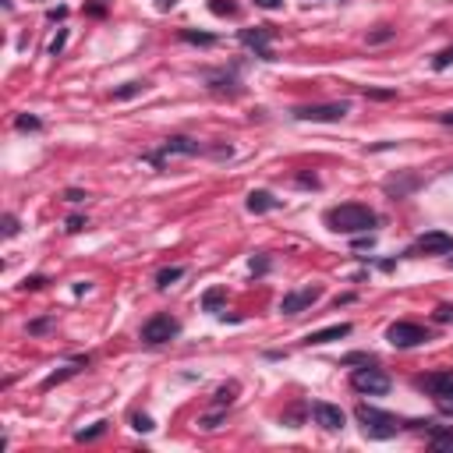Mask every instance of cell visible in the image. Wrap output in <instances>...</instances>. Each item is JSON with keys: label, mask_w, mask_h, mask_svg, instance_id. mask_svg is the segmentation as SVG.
I'll return each instance as SVG.
<instances>
[{"label": "cell", "mask_w": 453, "mask_h": 453, "mask_svg": "<svg viewBox=\"0 0 453 453\" xmlns=\"http://www.w3.org/2000/svg\"><path fill=\"white\" fill-rule=\"evenodd\" d=\"M270 39H273V29L270 25H255V29H241V43L248 46V50H255V57L259 61H276L270 50Z\"/></svg>", "instance_id": "obj_8"}, {"label": "cell", "mask_w": 453, "mask_h": 453, "mask_svg": "<svg viewBox=\"0 0 453 453\" xmlns=\"http://www.w3.org/2000/svg\"><path fill=\"white\" fill-rule=\"evenodd\" d=\"M181 39L184 43H198V46H213V43H216V36H209V32H195V29H181Z\"/></svg>", "instance_id": "obj_19"}, {"label": "cell", "mask_w": 453, "mask_h": 453, "mask_svg": "<svg viewBox=\"0 0 453 453\" xmlns=\"http://www.w3.org/2000/svg\"><path fill=\"white\" fill-rule=\"evenodd\" d=\"M198 153H202V146H198L195 138L174 135V138H167V142L160 146V153H153L149 160H153V163H163V156H198Z\"/></svg>", "instance_id": "obj_9"}, {"label": "cell", "mask_w": 453, "mask_h": 453, "mask_svg": "<svg viewBox=\"0 0 453 453\" xmlns=\"http://www.w3.org/2000/svg\"><path fill=\"white\" fill-rule=\"evenodd\" d=\"M234 397H238V382H230V386H223V390L216 393V411H223V407H230V404H234Z\"/></svg>", "instance_id": "obj_20"}, {"label": "cell", "mask_w": 453, "mask_h": 453, "mask_svg": "<svg viewBox=\"0 0 453 453\" xmlns=\"http://www.w3.org/2000/svg\"><path fill=\"white\" fill-rule=\"evenodd\" d=\"M14 128H18V131H39L43 121H39V117H29V113H18V117H14Z\"/></svg>", "instance_id": "obj_21"}, {"label": "cell", "mask_w": 453, "mask_h": 453, "mask_svg": "<svg viewBox=\"0 0 453 453\" xmlns=\"http://www.w3.org/2000/svg\"><path fill=\"white\" fill-rule=\"evenodd\" d=\"M436 322H453V305H439L436 308Z\"/></svg>", "instance_id": "obj_32"}, {"label": "cell", "mask_w": 453, "mask_h": 453, "mask_svg": "<svg viewBox=\"0 0 453 453\" xmlns=\"http://www.w3.org/2000/svg\"><path fill=\"white\" fill-rule=\"evenodd\" d=\"M64 198H68V202H82V198H89V195H86L82 188H68V191H64Z\"/></svg>", "instance_id": "obj_36"}, {"label": "cell", "mask_w": 453, "mask_h": 453, "mask_svg": "<svg viewBox=\"0 0 453 453\" xmlns=\"http://www.w3.org/2000/svg\"><path fill=\"white\" fill-rule=\"evenodd\" d=\"M326 227L337 234H365L368 227H375V213L362 202H344L326 213Z\"/></svg>", "instance_id": "obj_1"}, {"label": "cell", "mask_w": 453, "mask_h": 453, "mask_svg": "<svg viewBox=\"0 0 453 453\" xmlns=\"http://www.w3.org/2000/svg\"><path fill=\"white\" fill-rule=\"evenodd\" d=\"M131 425L138 429V432H153L156 425H153V418L149 414H131Z\"/></svg>", "instance_id": "obj_26"}, {"label": "cell", "mask_w": 453, "mask_h": 453, "mask_svg": "<svg viewBox=\"0 0 453 453\" xmlns=\"http://www.w3.org/2000/svg\"><path fill=\"white\" fill-rule=\"evenodd\" d=\"M39 287H46V276H25L21 280V290H39Z\"/></svg>", "instance_id": "obj_27"}, {"label": "cell", "mask_w": 453, "mask_h": 453, "mask_svg": "<svg viewBox=\"0 0 453 453\" xmlns=\"http://www.w3.org/2000/svg\"><path fill=\"white\" fill-rule=\"evenodd\" d=\"M344 365H375V358H372V355H347Z\"/></svg>", "instance_id": "obj_34"}, {"label": "cell", "mask_w": 453, "mask_h": 453, "mask_svg": "<svg viewBox=\"0 0 453 453\" xmlns=\"http://www.w3.org/2000/svg\"><path fill=\"white\" fill-rule=\"evenodd\" d=\"M252 273H255V276L270 273V255H259V259H252Z\"/></svg>", "instance_id": "obj_28"}, {"label": "cell", "mask_w": 453, "mask_h": 453, "mask_svg": "<svg viewBox=\"0 0 453 453\" xmlns=\"http://www.w3.org/2000/svg\"><path fill=\"white\" fill-rule=\"evenodd\" d=\"M82 365H89V358H78V362L64 365V368H57V372H50V375L43 379V390H54V386H61L64 379H71V375H78V372H82Z\"/></svg>", "instance_id": "obj_14"}, {"label": "cell", "mask_w": 453, "mask_h": 453, "mask_svg": "<svg viewBox=\"0 0 453 453\" xmlns=\"http://www.w3.org/2000/svg\"><path fill=\"white\" fill-rule=\"evenodd\" d=\"M418 386H422L425 393H432V397H439V393H450V390H453V368L432 372V375H422V379H418Z\"/></svg>", "instance_id": "obj_13"}, {"label": "cell", "mask_w": 453, "mask_h": 453, "mask_svg": "<svg viewBox=\"0 0 453 453\" xmlns=\"http://www.w3.org/2000/svg\"><path fill=\"white\" fill-rule=\"evenodd\" d=\"M386 39H393V29H379V32L368 36V43H386Z\"/></svg>", "instance_id": "obj_35"}, {"label": "cell", "mask_w": 453, "mask_h": 453, "mask_svg": "<svg viewBox=\"0 0 453 453\" xmlns=\"http://www.w3.org/2000/svg\"><path fill=\"white\" fill-rule=\"evenodd\" d=\"M411 252H422V255H447V252H453V238L443 234V230H429V234H422V238L414 241Z\"/></svg>", "instance_id": "obj_10"}, {"label": "cell", "mask_w": 453, "mask_h": 453, "mask_svg": "<svg viewBox=\"0 0 453 453\" xmlns=\"http://www.w3.org/2000/svg\"><path fill=\"white\" fill-rule=\"evenodd\" d=\"M89 223H86V216H71L68 220V234H78V230H86Z\"/></svg>", "instance_id": "obj_30"}, {"label": "cell", "mask_w": 453, "mask_h": 453, "mask_svg": "<svg viewBox=\"0 0 453 453\" xmlns=\"http://www.w3.org/2000/svg\"><path fill=\"white\" fill-rule=\"evenodd\" d=\"M14 234H18V220L7 213V216H4V238H14Z\"/></svg>", "instance_id": "obj_31"}, {"label": "cell", "mask_w": 453, "mask_h": 453, "mask_svg": "<svg viewBox=\"0 0 453 453\" xmlns=\"http://www.w3.org/2000/svg\"><path fill=\"white\" fill-rule=\"evenodd\" d=\"M255 4H259V7H266V11H276L283 0H255Z\"/></svg>", "instance_id": "obj_38"}, {"label": "cell", "mask_w": 453, "mask_h": 453, "mask_svg": "<svg viewBox=\"0 0 453 453\" xmlns=\"http://www.w3.org/2000/svg\"><path fill=\"white\" fill-rule=\"evenodd\" d=\"M439 121H443V124H453V110H447V113H439Z\"/></svg>", "instance_id": "obj_41"}, {"label": "cell", "mask_w": 453, "mask_h": 453, "mask_svg": "<svg viewBox=\"0 0 453 453\" xmlns=\"http://www.w3.org/2000/svg\"><path fill=\"white\" fill-rule=\"evenodd\" d=\"M209 89H216V92H241V86H238V78H234V75H209Z\"/></svg>", "instance_id": "obj_16"}, {"label": "cell", "mask_w": 453, "mask_h": 453, "mask_svg": "<svg viewBox=\"0 0 453 453\" xmlns=\"http://www.w3.org/2000/svg\"><path fill=\"white\" fill-rule=\"evenodd\" d=\"M138 92H146V82H128L124 89H113V99H131Z\"/></svg>", "instance_id": "obj_23"}, {"label": "cell", "mask_w": 453, "mask_h": 453, "mask_svg": "<svg viewBox=\"0 0 453 453\" xmlns=\"http://www.w3.org/2000/svg\"><path fill=\"white\" fill-rule=\"evenodd\" d=\"M432 400H436V407H439L443 414H450V418H453V390H450V393H439V397H432Z\"/></svg>", "instance_id": "obj_25"}, {"label": "cell", "mask_w": 453, "mask_h": 453, "mask_svg": "<svg viewBox=\"0 0 453 453\" xmlns=\"http://www.w3.org/2000/svg\"><path fill=\"white\" fill-rule=\"evenodd\" d=\"M64 14H68V7H54L46 18H50V21H57V18H64Z\"/></svg>", "instance_id": "obj_39"}, {"label": "cell", "mask_w": 453, "mask_h": 453, "mask_svg": "<svg viewBox=\"0 0 453 453\" xmlns=\"http://www.w3.org/2000/svg\"><path fill=\"white\" fill-rule=\"evenodd\" d=\"M386 340H390L393 347L407 351V347H418V344H425V340H429V330H425V326H418V322H407V319H400V322H393V326L386 330Z\"/></svg>", "instance_id": "obj_4"}, {"label": "cell", "mask_w": 453, "mask_h": 453, "mask_svg": "<svg viewBox=\"0 0 453 453\" xmlns=\"http://www.w3.org/2000/svg\"><path fill=\"white\" fill-rule=\"evenodd\" d=\"M312 414H315V422H319L326 432H340L344 422H347L344 411H340L337 404H326V400H315V404H312Z\"/></svg>", "instance_id": "obj_11"}, {"label": "cell", "mask_w": 453, "mask_h": 453, "mask_svg": "<svg viewBox=\"0 0 453 453\" xmlns=\"http://www.w3.org/2000/svg\"><path fill=\"white\" fill-rule=\"evenodd\" d=\"M319 297H322V287H301V290H290V294H283L280 312H283V315H297V312L312 308Z\"/></svg>", "instance_id": "obj_7"}, {"label": "cell", "mask_w": 453, "mask_h": 453, "mask_svg": "<svg viewBox=\"0 0 453 453\" xmlns=\"http://www.w3.org/2000/svg\"><path fill=\"white\" fill-rule=\"evenodd\" d=\"M223 301H227V290H223V287H213V290H205V297H202V308H205V312H216Z\"/></svg>", "instance_id": "obj_17"}, {"label": "cell", "mask_w": 453, "mask_h": 453, "mask_svg": "<svg viewBox=\"0 0 453 453\" xmlns=\"http://www.w3.org/2000/svg\"><path fill=\"white\" fill-rule=\"evenodd\" d=\"M355 418H358V425H362V432L368 436V439H393V436L404 429L397 414L379 411V407H372V404H358Z\"/></svg>", "instance_id": "obj_2"}, {"label": "cell", "mask_w": 453, "mask_h": 453, "mask_svg": "<svg viewBox=\"0 0 453 453\" xmlns=\"http://www.w3.org/2000/svg\"><path fill=\"white\" fill-rule=\"evenodd\" d=\"M248 209L252 213H270V209H280V198H273L270 191H252L248 195Z\"/></svg>", "instance_id": "obj_15"}, {"label": "cell", "mask_w": 453, "mask_h": 453, "mask_svg": "<svg viewBox=\"0 0 453 453\" xmlns=\"http://www.w3.org/2000/svg\"><path fill=\"white\" fill-rule=\"evenodd\" d=\"M209 11H213V14H220V18H223V14H238L234 0H209Z\"/></svg>", "instance_id": "obj_24"}, {"label": "cell", "mask_w": 453, "mask_h": 453, "mask_svg": "<svg viewBox=\"0 0 453 453\" xmlns=\"http://www.w3.org/2000/svg\"><path fill=\"white\" fill-rule=\"evenodd\" d=\"M64 43H68V32H64V29H61V32H57V39H54V43H50V54H54V57H57V54H61V50H64Z\"/></svg>", "instance_id": "obj_29"}, {"label": "cell", "mask_w": 453, "mask_h": 453, "mask_svg": "<svg viewBox=\"0 0 453 453\" xmlns=\"http://www.w3.org/2000/svg\"><path fill=\"white\" fill-rule=\"evenodd\" d=\"M450 64H453V46H450V50H443V54L436 57V71H443V68H450Z\"/></svg>", "instance_id": "obj_33"}, {"label": "cell", "mask_w": 453, "mask_h": 453, "mask_svg": "<svg viewBox=\"0 0 453 453\" xmlns=\"http://www.w3.org/2000/svg\"><path fill=\"white\" fill-rule=\"evenodd\" d=\"M351 386H355L358 393H368V397H382V393H390V375L365 365V368H355V372H351Z\"/></svg>", "instance_id": "obj_5"}, {"label": "cell", "mask_w": 453, "mask_h": 453, "mask_svg": "<svg viewBox=\"0 0 453 453\" xmlns=\"http://www.w3.org/2000/svg\"><path fill=\"white\" fill-rule=\"evenodd\" d=\"M181 276H184V266H170V270H160V276H156V287H160V290H167V287H170V283H178Z\"/></svg>", "instance_id": "obj_18"}, {"label": "cell", "mask_w": 453, "mask_h": 453, "mask_svg": "<svg viewBox=\"0 0 453 453\" xmlns=\"http://www.w3.org/2000/svg\"><path fill=\"white\" fill-rule=\"evenodd\" d=\"M103 432H106V422H96L92 429H82V432H78L75 439H78V443H92V439H99Z\"/></svg>", "instance_id": "obj_22"}, {"label": "cell", "mask_w": 453, "mask_h": 453, "mask_svg": "<svg viewBox=\"0 0 453 453\" xmlns=\"http://www.w3.org/2000/svg\"><path fill=\"white\" fill-rule=\"evenodd\" d=\"M344 337H351V322H337V326L315 330V333L305 337V344H308V347H319V344H333V340H344Z\"/></svg>", "instance_id": "obj_12"}, {"label": "cell", "mask_w": 453, "mask_h": 453, "mask_svg": "<svg viewBox=\"0 0 453 453\" xmlns=\"http://www.w3.org/2000/svg\"><path fill=\"white\" fill-rule=\"evenodd\" d=\"M372 245H375V238H372V234H368V238H358V248H372Z\"/></svg>", "instance_id": "obj_40"}, {"label": "cell", "mask_w": 453, "mask_h": 453, "mask_svg": "<svg viewBox=\"0 0 453 453\" xmlns=\"http://www.w3.org/2000/svg\"><path fill=\"white\" fill-rule=\"evenodd\" d=\"M181 333V322L174 319V315H153V319H146V326H142V344H167V340H174Z\"/></svg>", "instance_id": "obj_3"}, {"label": "cell", "mask_w": 453, "mask_h": 453, "mask_svg": "<svg viewBox=\"0 0 453 453\" xmlns=\"http://www.w3.org/2000/svg\"><path fill=\"white\" fill-rule=\"evenodd\" d=\"M347 110H351V103H347V99H340V103L297 106V110H294V117H297V121H340V117H347Z\"/></svg>", "instance_id": "obj_6"}, {"label": "cell", "mask_w": 453, "mask_h": 453, "mask_svg": "<svg viewBox=\"0 0 453 453\" xmlns=\"http://www.w3.org/2000/svg\"><path fill=\"white\" fill-rule=\"evenodd\" d=\"M50 322L54 319H36V322H29V333H43V330H50Z\"/></svg>", "instance_id": "obj_37"}]
</instances>
